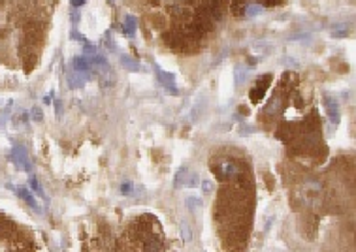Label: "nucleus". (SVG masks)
Segmentation results:
<instances>
[{"instance_id": "15", "label": "nucleus", "mask_w": 356, "mask_h": 252, "mask_svg": "<svg viewBox=\"0 0 356 252\" xmlns=\"http://www.w3.org/2000/svg\"><path fill=\"white\" fill-rule=\"evenodd\" d=\"M119 190H121L123 196H132V194H136V185H132V183H123Z\"/></svg>"}, {"instance_id": "3", "label": "nucleus", "mask_w": 356, "mask_h": 252, "mask_svg": "<svg viewBox=\"0 0 356 252\" xmlns=\"http://www.w3.org/2000/svg\"><path fill=\"white\" fill-rule=\"evenodd\" d=\"M270 79H272V75H264V78H260L258 85L251 90V102H253V104L262 102L266 90H268V87H270Z\"/></svg>"}, {"instance_id": "13", "label": "nucleus", "mask_w": 356, "mask_h": 252, "mask_svg": "<svg viewBox=\"0 0 356 252\" xmlns=\"http://www.w3.org/2000/svg\"><path fill=\"white\" fill-rule=\"evenodd\" d=\"M198 185H200V175L196 173V171H188L187 181H185V186L193 188V186H198Z\"/></svg>"}, {"instance_id": "4", "label": "nucleus", "mask_w": 356, "mask_h": 252, "mask_svg": "<svg viewBox=\"0 0 356 252\" xmlns=\"http://www.w3.org/2000/svg\"><path fill=\"white\" fill-rule=\"evenodd\" d=\"M157 75H158V81H160V85H162L164 89L170 90L172 94H177V87H175V78L172 75V73L162 72L160 68H157Z\"/></svg>"}, {"instance_id": "10", "label": "nucleus", "mask_w": 356, "mask_h": 252, "mask_svg": "<svg viewBox=\"0 0 356 252\" xmlns=\"http://www.w3.org/2000/svg\"><path fill=\"white\" fill-rule=\"evenodd\" d=\"M141 252H162V243L157 239L145 241L144 246H141Z\"/></svg>"}, {"instance_id": "11", "label": "nucleus", "mask_w": 356, "mask_h": 252, "mask_svg": "<svg viewBox=\"0 0 356 252\" xmlns=\"http://www.w3.org/2000/svg\"><path fill=\"white\" fill-rule=\"evenodd\" d=\"M187 175H188V169H187V168H181L179 171H177V175H175V181H174L175 188H181V186H185Z\"/></svg>"}, {"instance_id": "17", "label": "nucleus", "mask_w": 356, "mask_h": 252, "mask_svg": "<svg viewBox=\"0 0 356 252\" xmlns=\"http://www.w3.org/2000/svg\"><path fill=\"white\" fill-rule=\"evenodd\" d=\"M258 13H262V8H256V6L247 8V15H258Z\"/></svg>"}, {"instance_id": "2", "label": "nucleus", "mask_w": 356, "mask_h": 252, "mask_svg": "<svg viewBox=\"0 0 356 252\" xmlns=\"http://www.w3.org/2000/svg\"><path fill=\"white\" fill-rule=\"evenodd\" d=\"M219 177L221 179H235L238 175H240V166L235 162H232V160H224V162H221V166H219Z\"/></svg>"}, {"instance_id": "9", "label": "nucleus", "mask_w": 356, "mask_h": 252, "mask_svg": "<svg viewBox=\"0 0 356 252\" xmlns=\"http://www.w3.org/2000/svg\"><path fill=\"white\" fill-rule=\"evenodd\" d=\"M121 64H125V68L130 70V72H141V66H139L138 60H132L127 55H121Z\"/></svg>"}, {"instance_id": "16", "label": "nucleus", "mask_w": 356, "mask_h": 252, "mask_svg": "<svg viewBox=\"0 0 356 252\" xmlns=\"http://www.w3.org/2000/svg\"><path fill=\"white\" fill-rule=\"evenodd\" d=\"M181 235H183V241H191V228H188L187 222H181Z\"/></svg>"}, {"instance_id": "8", "label": "nucleus", "mask_w": 356, "mask_h": 252, "mask_svg": "<svg viewBox=\"0 0 356 252\" xmlns=\"http://www.w3.org/2000/svg\"><path fill=\"white\" fill-rule=\"evenodd\" d=\"M281 108H283V100H281V96H273L272 100H270V104L266 106V113L275 115Z\"/></svg>"}, {"instance_id": "18", "label": "nucleus", "mask_w": 356, "mask_h": 252, "mask_svg": "<svg viewBox=\"0 0 356 252\" xmlns=\"http://www.w3.org/2000/svg\"><path fill=\"white\" fill-rule=\"evenodd\" d=\"M202 188H204L205 194H209L213 190V185L209 183V181H202Z\"/></svg>"}, {"instance_id": "5", "label": "nucleus", "mask_w": 356, "mask_h": 252, "mask_svg": "<svg viewBox=\"0 0 356 252\" xmlns=\"http://www.w3.org/2000/svg\"><path fill=\"white\" fill-rule=\"evenodd\" d=\"M326 102V109H328V115H330V120H332L334 124H339V109H338V102L334 100V98L326 96L324 98Z\"/></svg>"}, {"instance_id": "7", "label": "nucleus", "mask_w": 356, "mask_h": 252, "mask_svg": "<svg viewBox=\"0 0 356 252\" xmlns=\"http://www.w3.org/2000/svg\"><path fill=\"white\" fill-rule=\"evenodd\" d=\"M15 192H17L19 198L25 199V204H29V205H31V207H32V209H36V211H38V204H36V199H34V196H32V194L29 192L27 188H17Z\"/></svg>"}, {"instance_id": "12", "label": "nucleus", "mask_w": 356, "mask_h": 252, "mask_svg": "<svg viewBox=\"0 0 356 252\" xmlns=\"http://www.w3.org/2000/svg\"><path fill=\"white\" fill-rule=\"evenodd\" d=\"M13 155H15V162H17L19 166H21V168L31 169V166H29V160H27V155H25L23 150H21V149H15V153H13Z\"/></svg>"}, {"instance_id": "14", "label": "nucleus", "mask_w": 356, "mask_h": 252, "mask_svg": "<svg viewBox=\"0 0 356 252\" xmlns=\"http://www.w3.org/2000/svg\"><path fill=\"white\" fill-rule=\"evenodd\" d=\"M187 207L193 211V213H196L198 209H202V199L191 196V198H187Z\"/></svg>"}, {"instance_id": "1", "label": "nucleus", "mask_w": 356, "mask_h": 252, "mask_svg": "<svg viewBox=\"0 0 356 252\" xmlns=\"http://www.w3.org/2000/svg\"><path fill=\"white\" fill-rule=\"evenodd\" d=\"M319 194H320V185L317 183V181H309L307 185L302 186L300 196H302L303 204H315L317 198H319Z\"/></svg>"}, {"instance_id": "6", "label": "nucleus", "mask_w": 356, "mask_h": 252, "mask_svg": "<svg viewBox=\"0 0 356 252\" xmlns=\"http://www.w3.org/2000/svg\"><path fill=\"white\" fill-rule=\"evenodd\" d=\"M136 24H138L136 17H134V15H127V17H125V23H123V32H125L127 36L132 38L134 34H136Z\"/></svg>"}, {"instance_id": "19", "label": "nucleus", "mask_w": 356, "mask_h": 252, "mask_svg": "<svg viewBox=\"0 0 356 252\" xmlns=\"http://www.w3.org/2000/svg\"><path fill=\"white\" fill-rule=\"evenodd\" d=\"M83 2H85V0H72V4H74V6H81Z\"/></svg>"}]
</instances>
